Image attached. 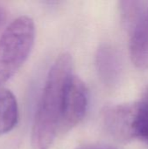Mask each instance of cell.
Listing matches in <instances>:
<instances>
[{"label": "cell", "instance_id": "6da1fadb", "mask_svg": "<svg viewBox=\"0 0 148 149\" xmlns=\"http://www.w3.org/2000/svg\"><path fill=\"white\" fill-rule=\"evenodd\" d=\"M73 75L72 56L64 52L52 64L38 104L31 134L32 149H50L60 129L65 93Z\"/></svg>", "mask_w": 148, "mask_h": 149}, {"label": "cell", "instance_id": "7a4b0ae2", "mask_svg": "<svg viewBox=\"0 0 148 149\" xmlns=\"http://www.w3.org/2000/svg\"><path fill=\"white\" fill-rule=\"evenodd\" d=\"M35 24L26 15L14 18L0 35V86L6 83L28 58L35 40Z\"/></svg>", "mask_w": 148, "mask_h": 149}, {"label": "cell", "instance_id": "3957f363", "mask_svg": "<svg viewBox=\"0 0 148 149\" xmlns=\"http://www.w3.org/2000/svg\"><path fill=\"white\" fill-rule=\"evenodd\" d=\"M88 103L89 93L85 84L73 74L65 88L59 132H68L79 125L85 115Z\"/></svg>", "mask_w": 148, "mask_h": 149}, {"label": "cell", "instance_id": "277c9868", "mask_svg": "<svg viewBox=\"0 0 148 149\" xmlns=\"http://www.w3.org/2000/svg\"><path fill=\"white\" fill-rule=\"evenodd\" d=\"M134 104H121L106 107L102 112V122L106 131L120 141L134 139Z\"/></svg>", "mask_w": 148, "mask_h": 149}, {"label": "cell", "instance_id": "5b68a950", "mask_svg": "<svg viewBox=\"0 0 148 149\" xmlns=\"http://www.w3.org/2000/svg\"><path fill=\"white\" fill-rule=\"evenodd\" d=\"M130 55L140 69L148 67V16L145 14L130 30Z\"/></svg>", "mask_w": 148, "mask_h": 149}, {"label": "cell", "instance_id": "8992f818", "mask_svg": "<svg viewBox=\"0 0 148 149\" xmlns=\"http://www.w3.org/2000/svg\"><path fill=\"white\" fill-rule=\"evenodd\" d=\"M18 121V106L14 93L0 87V135L10 132Z\"/></svg>", "mask_w": 148, "mask_h": 149}, {"label": "cell", "instance_id": "52a82bcc", "mask_svg": "<svg viewBox=\"0 0 148 149\" xmlns=\"http://www.w3.org/2000/svg\"><path fill=\"white\" fill-rule=\"evenodd\" d=\"M118 55L112 47L104 45L98 49L96 65L100 77L106 84H113L120 76V67Z\"/></svg>", "mask_w": 148, "mask_h": 149}, {"label": "cell", "instance_id": "ba28073f", "mask_svg": "<svg viewBox=\"0 0 148 149\" xmlns=\"http://www.w3.org/2000/svg\"><path fill=\"white\" fill-rule=\"evenodd\" d=\"M133 137L148 145V89L141 100L135 103Z\"/></svg>", "mask_w": 148, "mask_h": 149}, {"label": "cell", "instance_id": "9c48e42d", "mask_svg": "<svg viewBox=\"0 0 148 149\" xmlns=\"http://www.w3.org/2000/svg\"><path fill=\"white\" fill-rule=\"evenodd\" d=\"M5 19H6V10L3 8V6L0 4V27L3 24Z\"/></svg>", "mask_w": 148, "mask_h": 149}, {"label": "cell", "instance_id": "30bf717a", "mask_svg": "<svg viewBox=\"0 0 148 149\" xmlns=\"http://www.w3.org/2000/svg\"><path fill=\"white\" fill-rule=\"evenodd\" d=\"M100 146H96V145H87L84 147H80L77 149H99Z\"/></svg>", "mask_w": 148, "mask_h": 149}]
</instances>
